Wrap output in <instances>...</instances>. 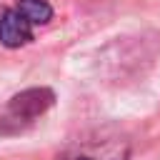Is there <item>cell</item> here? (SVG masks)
<instances>
[{"mask_svg":"<svg viewBox=\"0 0 160 160\" xmlns=\"http://www.w3.org/2000/svg\"><path fill=\"white\" fill-rule=\"evenodd\" d=\"M52 105H55V92L50 88H28L15 92L0 105V138L25 132Z\"/></svg>","mask_w":160,"mask_h":160,"instance_id":"1","label":"cell"},{"mask_svg":"<svg viewBox=\"0 0 160 160\" xmlns=\"http://www.w3.org/2000/svg\"><path fill=\"white\" fill-rule=\"evenodd\" d=\"M58 160H130V142L112 132H95L70 142Z\"/></svg>","mask_w":160,"mask_h":160,"instance_id":"2","label":"cell"},{"mask_svg":"<svg viewBox=\"0 0 160 160\" xmlns=\"http://www.w3.org/2000/svg\"><path fill=\"white\" fill-rule=\"evenodd\" d=\"M32 38H35V25L15 2L0 12V45L2 48L15 50L32 42Z\"/></svg>","mask_w":160,"mask_h":160,"instance_id":"3","label":"cell"},{"mask_svg":"<svg viewBox=\"0 0 160 160\" xmlns=\"http://www.w3.org/2000/svg\"><path fill=\"white\" fill-rule=\"evenodd\" d=\"M15 5L28 15V20L40 28V25H48L52 20V5L48 0H15Z\"/></svg>","mask_w":160,"mask_h":160,"instance_id":"4","label":"cell"}]
</instances>
